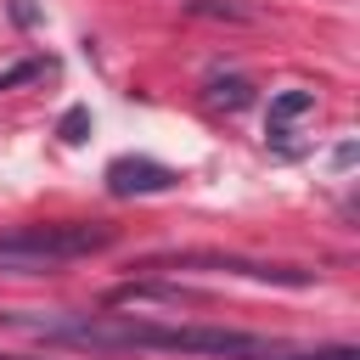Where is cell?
<instances>
[{
  "instance_id": "1",
  "label": "cell",
  "mask_w": 360,
  "mask_h": 360,
  "mask_svg": "<svg viewBox=\"0 0 360 360\" xmlns=\"http://www.w3.org/2000/svg\"><path fill=\"white\" fill-rule=\"evenodd\" d=\"M0 326H22L39 343L96 349V354H186V360H259L276 349L259 332L202 326V321H141V315H22L0 309Z\"/></svg>"
},
{
  "instance_id": "2",
  "label": "cell",
  "mask_w": 360,
  "mask_h": 360,
  "mask_svg": "<svg viewBox=\"0 0 360 360\" xmlns=\"http://www.w3.org/2000/svg\"><path fill=\"white\" fill-rule=\"evenodd\" d=\"M118 242L107 219H45V225H11L0 236V276H45L73 259H96Z\"/></svg>"
},
{
  "instance_id": "3",
  "label": "cell",
  "mask_w": 360,
  "mask_h": 360,
  "mask_svg": "<svg viewBox=\"0 0 360 360\" xmlns=\"http://www.w3.org/2000/svg\"><path fill=\"white\" fill-rule=\"evenodd\" d=\"M146 276H180V270H208V276H242L264 287H315V270L304 264H276V259H248V253H214V248H186V253H146L135 259Z\"/></svg>"
},
{
  "instance_id": "4",
  "label": "cell",
  "mask_w": 360,
  "mask_h": 360,
  "mask_svg": "<svg viewBox=\"0 0 360 360\" xmlns=\"http://www.w3.org/2000/svg\"><path fill=\"white\" fill-rule=\"evenodd\" d=\"M101 180H107L112 197H158V191L180 186V174L169 163H158V158H112Z\"/></svg>"
},
{
  "instance_id": "5",
  "label": "cell",
  "mask_w": 360,
  "mask_h": 360,
  "mask_svg": "<svg viewBox=\"0 0 360 360\" xmlns=\"http://www.w3.org/2000/svg\"><path fill=\"white\" fill-rule=\"evenodd\" d=\"M107 304H202V292L186 287V281H158V276L146 281V276H135V281L112 287Z\"/></svg>"
},
{
  "instance_id": "6",
  "label": "cell",
  "mask_w": 360,
  "mask_h": 360,
  "mask_svg": "<svg viewBox=\"0 0 360 360\" xmlns=\"http://www.w3.org/2000/svg\"><path fill=\"white\" fill-rule=\"evenodd\" d=\"M304 112H315V90H298V84H292V90H276V96H270V124H264V135L281 146V141L292 135V118H304Z\"/></svg>"
},
{
  "instance_id": "7",
  "label": "cell",
  "mask_w": 360,
  "mask_h": 360,
  "mask_svg": "<svg viewBox=\"0 0 360 360\" xmlns=\"http://www.w3.org/2000/svg\"><path fill=\"white\" fill-rule=\"evenodd\" d=\"M253 96H259V84L242 79V73H214L208 79V107H219V112H242V107H253Z\"/></svg>"
},
{
  "instance_id": "8",
  "label": "cell",
  "mask_w": 360,
  "mask_h": 360,
  "mask_svg": "<svg viewBox=\"0 0 360 360\" xmlns=\"http://www.w3.org/2000/svg\"><path fill=\"white\" fill-rule=\"evenodd\" d=\"M186 17H214V22H259L248 0H186Z\"/></svg>"
},
{
  "instance_id": "9",
  "label": "cell",
  "mask_w": 360,
  "mask_h": 360,
  "mask_svg": "<svg viewBox=\"0 0 360 360\" xmlns=\"http://www.w3.org/2000/svg\"><path fill=\"white\" fill-rule=\"evenodd\" d=\"M259 360H360V349L354 343H321V349H264Z\"/></svg>"
},
{
  "instance_id": "10",
  "label": "cell",
  "mask_w": 360,
  "mask_h": 360,
  "mask_svg": "<svg viewBox=\"0 0 360 360\" xmlns=\"http://www.w3.org/2000/svg\"><path fill=\"white\" fill-rule=\"evenodd\" d=\"M56 135H62L68 146H79V141L90 135V107H68V112H62V124H56Z\"/></svg>"
},
{
  "instance_id": "11",
  "label": "cell",
  "mask_w": 360,
  "mask_h": 360,
  "mask_svg": "<svg viewBox=\"0 0 360 360\" xmlns=\"http://www.w3.org/2000/svg\"><path fill=\"white\" fill-rule=\"evenodd\" d=\"M354 152H360V146H354V141H343V146L332 152V163H338V169H349V163H354Z\"/></svg>"
},
{
  "instance_id": "12",
  "label": "cell",
  "mask_w": 360,
  "mask_h": 360,
  "mask_svg": "<svg viewBox=\"0 0 360 360\" xmlns=\"http://www.w3.org/2000/svg\"><path fill=\"white\" fill-rule=\"evenodd\" d=\"M11 17H17L22 28H28V22H34V6H28V0H11Z\"/></svg>"
},
{
  "instance_id": "13",
  "label": "cell",
  "mask_w": 360,
  "mask_h": 360,
  "mask_svg": "<svg viewBox=\"0 0 360 360\" xmlns=\"http://www.w3.org/2000/svg\"><path fill=\"white\" fill-rule=\"evenodd\" d=\"M0 360H39V354H0Z\"/></svg>"
}]
</instances>
